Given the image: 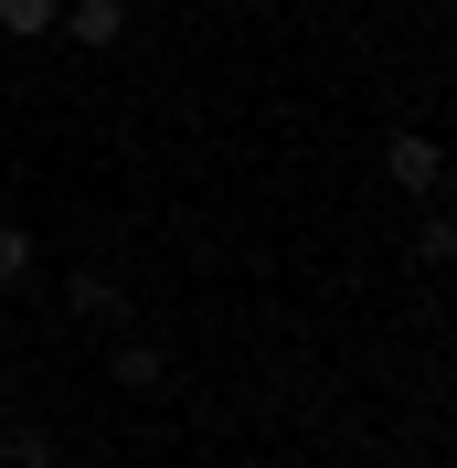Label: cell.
<instances>
[{
	"label": "cell",
	"instance_id": "cell-1",
	"mask_svg": "<svg viewBox=\"0 0 457 468\" xmlns=\"http://www.w3.org/2000/svg\"><path fill=\"white\" fill-rule=\"evenodd\" d=\"M64 43H86V54H117L128 43V0H64Z\"/></svg>",
	"mask_w": 457,
	"mask_h": 468
},
{
	"label": "cell",
	"instance_id": "cell-2",
	"mask_svg": "<svg viewBox=\"0 0 457 468\" xmlns=\"http://www.w3.org/2000/svg\"><path fill=\"white\" fill-rule=\"evenodd\" d=\"M383 171H394V192H436V181H447V160H436V139L394 128V139H383Z\"/></svg>",
	"mask_w": 457,
	"mask_h": 468
},
{
	"label": "cell",
	"instance_id": "cell-3",
	"mask_svg": "<svg viewBox=\"0 0 457 468\" xmlns=\"http://www.w3.org/2000/svg\"><path fill=\"white\" fill-rule=\"evenodd\" d=\"M107 383H117V394H160V383H171V351H160V341H117L107 351Z\"/></svg>",
	"mask_w": 457,
	"mask_h": 468
},
{
	"label": "cell",
	"instance_id": "cell-4",
	"mask_svg": "<svg viewBox=\"0 0 457 468\" xmlns=\"http://www.w3.org/2000/svg\"><path fill=\"white\" fill-rule=\"evenodd\" d=\"M64 298H75V320H117V309H128V288H117L107 266H75V277H64Z\"/></svg>",
	"mask_w": 457,
	"mask_h": 468
},
{
	"label": "cell",
	"instance_id": "cell-5",
	"mask_svg": "<svg viewBox=\"0 0 457 468\" xmlns=\"http://www.w3.org/2000/svg\"><path fill=\"white\" fill-rule=\"evenodd\" d=\"M0 468H54V426H22V415H11V426H0Z\"/></svg>",
	"mask_w": 457,
	"mask_h": 468
},
{
	"label": "cell",
	"instance_id": "cell-6",
	"mask_svg": "<svg viewBox=\"0 0 457 468\" xmlns=\"http://www.w3.org/2000/svg\"><path fill=\"white\" fill-rule=\"evenodd\" d=\"M54 22H64V0H0V32H11V43H43Z\"/></svg>",
	"mask_w": 457,
	"mask_h": 468
},
{
	"label": "cell",
	"instance_id": "cell-7",
	"mask_svg": "<svg viewBox=\"0 0 457 468\" xmlns=\"http://www.w3.org/2000/svg\"><path fill=\"white\" fill-rule=\"evenodd\" d=\"M22 277H32V234L0 224V288H22Z\"/></svg>",
	"mask_w": 457,
	"mask_h": 468
},
{
	"label": "cell",
	"instance_id": "cell-8",
	"mask_svg": "<svg viewBox=\"0 0 457 468\" xmlns=\"http://www.w3.org/2000/svg\"><path fill=\"white\" fill-rule=\"evenodd\" d=\"M0 415H11V383H0Z\"/></svg>",
	"mask_w": 457,
	"mask_h": 468
}]
</instances>
